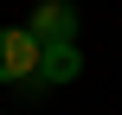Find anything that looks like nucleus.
I'll list each match as a JSON object with an SVG mask.
<instances>
[{
  "instance_id": "nucleus-1",
  "label": "nucleus",
  "mask_w": 122,
  "mask_h": 115,
  "mask_svg": "<svg viewBox=\"0 0 122 115\" xmlns=\"http://www.w3.org/2000/svg\"><path fill=\"white\" fill-rule=\"evenodd\" d=\"M39 38L26 26H0V83H19L26 96H39Z\"/></svg>"
},
{
  "instance_id": "nucleus-2",
  "label": "nucleus",
  "mask_w": 122,
  "mask_h": 115,
  "mask_svg": "<svg viewBox=\"0 0 122 115\" xmlns=\"http://www.w3.org/2000/svg\"><path fill=\"white\" fill-rule=\"evenodd\" d=\"M77 26H84L77 0H39L32 19H26V32H32L39 45H64V38H77Z\"/></svg>"
},
{
  "instance_id": "nucleus-3",
  "label": "nucleus",
  "mask_w": 122,
  "mask_h": 115,
  "mask_svg": "<svg viewBox=\"0 0 122 115\" xmlns=\"http://www.w3.org/2000/svg\"><path fill=\"white\" fill-rule=\"evenodd\" d=\"M77 77H84V51H77V38L39 51V90H64V83H77Z\"/></svg>"
}]
</instances>
